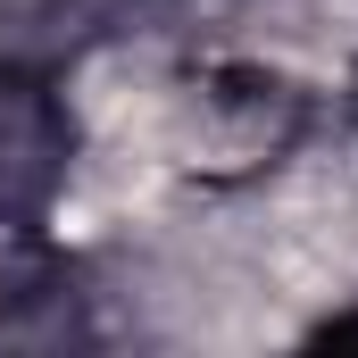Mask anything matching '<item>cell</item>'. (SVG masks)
Segmentation results:
<instances>
[{
  "instance_id": "obj_1",
  "label": "cell",
  "mask_w": 358,
  "mask_h": 358,
  "mask_svg": "<svg viewBox=\"0 0 358 358\" xmlns=\"http://www.w3.org/2000/svg\"><path fill=\"white\" fill-rule=\"evenodd\" d=\"M76 167L67 92L25 59H0V242H34Z\"/></svg>"
},
{
  "instance_id": "obj_2",
  "label": "cell",
  "mask_w": 358,
  "mask_h": 358,
  "mask_svg": "<svg viewBox=\"0 0 358 358\" xmlns=\"http://www.w3.org/2000/svg\"><path fill=\"white\" fill-rule=\"evenodd\" d=\"M308 342H358V308H334V317H325Z\"/></svg>"
},
{
  "instance_id": "obj_3",
  "label": "cell",
  "mask_w": 358,
  "mask_h": 358,
  "mask_svg": "<svg viewBox=\"0 0 358 358\" xmlns=\"http://www.w3.org/2000/svg\"><path fill=\"white\" fill-rule=\"evenodd\" d=\"M342 100H350V125H358V59H350V84H342Z\"/></svg>"
}]
</instances>
